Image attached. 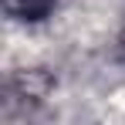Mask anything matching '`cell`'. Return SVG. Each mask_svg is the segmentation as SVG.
I'll return each instance as SVG.
<instances>
[{
    "label": "cell",
    "mask_w": 125,
    "mask_h": 125,
    "mask_svg": "<svg viewBox=\"0 0 125 125\" xmlns=\"http://www.w3.org/2000/svg\"><path fill=\"white\" fill-rule=\"evenodd\" d=\"M58 0H7V10L17 14L21 21H37V17H47L51 7Z\"/></svg>",
    "instance_id": "1"
}]
</instances>
